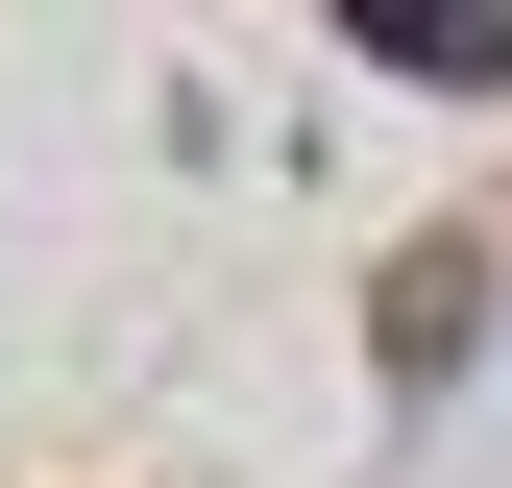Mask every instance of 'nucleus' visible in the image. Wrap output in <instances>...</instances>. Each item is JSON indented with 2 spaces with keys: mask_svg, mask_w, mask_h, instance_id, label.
Instances as JSON below:
<instances>
[{
  "mask_svg": "<svg viewBox=\"0 0 512 488\" xmlns=\"http://www.w3.org/2000/svg\"><path fill=\"white\" fill-rule=\"evenodd\" d=\"M366 49L439 74V98H512V25H488V0H366Z\"/></svg>",
  "mask_w": 512,
  "mask_h": 488,
  "instance_id": "obj_1",
  "label": "nucleus"
},
{
  "mask_svg": "<svg viewBox=\"0 0 512 488\" xmlns=\"http://www.w3.org/2000/svg\"><path fill=\"white\" fill-rule=\"evenodd\" d=\"M464 293H488L464 244H415V269H391V366H464Z\"/></svg>",
  "mask_w": 512,
  "mask_h": 488,
  "instance_id": "obj_2",
  "label": "nucleus"
}]
</instances>
